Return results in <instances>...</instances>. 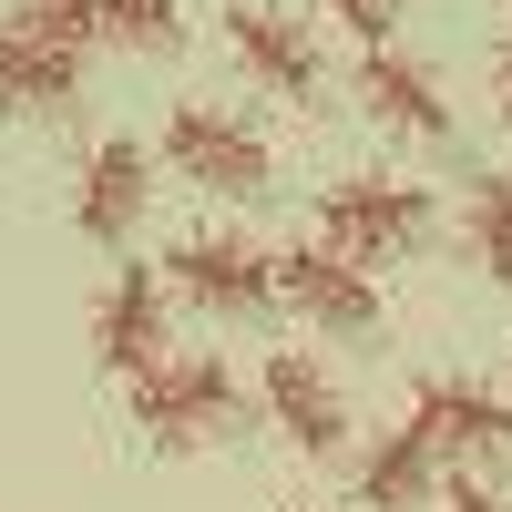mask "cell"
<instances>
[{
	"label": "cell",
	"instance_id": "10",
	"mask_svg": "<svg viewBox=\"0 0 512 512\" xmlns=\"http://www.w3.org/2000/svg\"><path fill=\"white\" fill-rule=\"evenodd\" d=\"M0 21H31L72 41V52H175L185 41V0H0Z\"/></svg>",
	"mask_w": 512,
	"mask_h": 512
},
{
	"label": "cell",
	"instance_id": "17",
	"mask_svg": "<svg viewBox=\"0 0 512 512\" xmlns=\"http://www.w3.org/2000/svg\"><path fill=\"white\" fill-rule=\"evenodd\" d=\"M441 512H512V492H502V482H472V472H451V482H441Z\"/></svg>",
	"mask_w": 512,
	"mask_h": 512
},
{
	"label": "cell",
	"instance_id": "7",
	"mask_svg": "<svg viewBox=\"0 0 512 512\" xmlns=\"http://www.w3.org/2000/svg\"><path fill=\"white\" fill-rule=\"evenodd\" d=\"M144 205H154V144L144 134H93L72 164V236L82 246H134Z\"/></svg>",
	"mask_w": 512,
	"mask_h": 512
},
{
	"label": "cell",
	"instance_id": "14",
	"mask_svg": "<svg viewBox=\"0 0 512 512\" xmlns=\"http://www.w3.org/2000/svg\"><path fill=\"white\" fill-rule=\"evenodd\" d=\"M451 246H461V267L512 287V164H482V175L451 185Z\"/></svg>",
	"mask_w": 512,
	"mask_h": 512
},
{
	"label": "cell",
	"instance_id": "2",
	"mask_svg": "<svg viewBox=\"0 0 512 512\" xmlns=\"http://www.w3.org/2000/svg\"><path fill=\"white\" fill-rule=\"evenodd\" d=\"M431 226H441V195H431V185L359 164V175H338V185L318 195V226H308V236H318V246H338L349 267H390V256L431 246Z\"/></svg>",
	"mask_w": 512,
	"mask_h": 512
},
{
	"label": "cell",
	"instance_id": "18",
	"mask_svg": "<svg viewBox=\"0 0 512 512\" xmlns=\"http://www.w3.org/2000/svg\"><path fill=\"white\" fill-rule=\"evenodd\" d=\"M502 123H512V31H502Z\"/></svg>",
	"mask_w": 512,
	"mask_h": 512
},
{
	"label": "cell",
	"instance_id": "8",
	"mask_svg": "<svg viewBox=\"0 0 512 512\" xmlns=\"http://www.w3.org/2000/svg\"><path fill=\"white\" fill-rule=\"evenodd\" d=\"M256 400H267L277 441H287L297 461H338V451H349V390L328 379L318 349H267V369H256Z\"/></svg>",
	"mask_w": 512,
	"mask_h": 512
},
{
	"label": "cell",
	"instance_id": "11",
	"mask_svg": "<svg viewBox=\"0 0 512 512\" xmlns=\"http://www.w3.org/2000/svg\"><path fill=\"white\" fill-rule=\"evenodd\" d=\"M349 93H359V113L379 123V134H400V144H451V82H441V62L400 52V41L359 52Z\"/></svg>",
	"mask_w": 512,
	"mask_h": 512
},
{
	"label": "cell",
	"instance_id": "12",
	"mask_svg": "<svg viewBox=\"0 0 512 512\" xmlns=\"http://www.w3.org/2000/svg\"><path fill=\"white\" fill-rule=\"evenodd\" d=\"M164 349H175V297H164V267H113L93 297V359L113 379H144Z\"/></svg>",
	"mask_w": 512,
	"mask_h": 512
},
{
	"label": "cell",
	"instance_id": "19",
	"mask_svg": "<svg viewBox=\"0 0 512 512\" xmlns=\"http://www.w3.org/2000/svg\"><path fill=\"white\" fill-rule=\"evenodd\" d=\"M267 512H318V502H267Z\"/></svg>",
	"mask_w": 512,
	"mask_h": 512
},
{
	"label": "cell",
	"instance_id": "13",
	"mask_svg": "<svg viewBox=\"0 0 512 512\" xmlns=\"http://www.w3.org/2000/svg\"><path fill=\"white\" fill-rule=\"evenodd\" d=\"M82 82H93V52H72V41L31 31V21H0V113H11V123L72 113Z\"/></svg>",
	"mask_w": 512,
	"mask_h": 512
},
{
	"label": "cell",
	"instance_id": "3",
	"mask_svg": "<svg viewBox=\"0 0 512 512\" xmlns=\"http://www.w3.org/2000/svg\"><path fill=\"white\" fill-rule=\"evenodd\" d=\"M400 431H420V451H431L441 472L492 482L502 461H512V400L492 390V379H472V369H420Z\"/></svg>",
	"mask_w": 512,
	"mask_h": 512
},
{
	"label": "cell",
	"instance_id": "9",
	"mask_svg": "<svg viewBox=\"0 0 512 512\" xmlns=\"http://www.w3.org/2000/svg\"><path fill=\"white\" fill-rule=\"evenodd\" d=\"M267 267H277V297H287L308 328H328V338H379V318H390V308H379V277H369V267H349V256L318 246V236L277 246Z\"/></svg>",
	"mask_w": 512,
	"mask_h": 512
},
{
	"label": "cell",
	"instance_id": "6",
	"mask_svg": "<svg viewBox=\"0 0 512 512\" xmlns=\"http://www.w3.org/2000/svg\"><path fill=\"white\" fill-rule=\"evenodd\" d=\"M226 52L236 72L256 82V93H277V103H318V82H328V52H318V21H297L287 0H226Z\"/></svg>",
	"mask_w": 512,
	"mask_h": 512
},
{
	"label": "cell",
	"instance_id": "5",
	"mask_svg": "<svg viewBox=\"0 0 512 512\" xmlns=\"http://www.w3.org/2000/svg\"><path fill=\"white\" fill-rule=\"evenodd\" d=\"M164 297H195L205 318H267L277 308V267L267 246L236 236V226H195L164 246Z\"/></svg>",
	"mask_w": 512,
	"mask_h": 512
},
{
	"label": "cell",
	"instance_id": "4",
	"mask_svg": "<svg viewBox=\"0 0 512 512\" xmlns=\"http://www.w3.org/2000/svg\"><path fill=\"white\" fill-rule=\"evenodd\" d=\"M164 164H175L195 195H216V205H256L277 185V144L256 134L236 103H205V93L164 113Z\"/></svg>",
	"mask_w": 512,
	"mask_h": 512
},
{
	"label": "cell",
	"instance_id": "15",
	"mask_svg": "<svg viewBox=\"0 0 512 512\" xmlns=\"http://www.w3.org/2000/svg\"><path fill=\"white\" fill-rule=\"evenodd\" d=\"M441 502V461L420 451V431H379L359 451V512H431Z\"/></svg>",
	"mask_w": 512,
	"mask_h": 512
},
{
	"label": "cell",
	"instance_id": "16",
	"mask_svg": "<svg viewBox=\"0 0 512 512\" xmlns=\"http://www.w3.org/2000/svg\"><path fill=\"white\" fill-rule=\"evenodd\" d=\"M318 11H328L338 31H359V41H369V52H379V41H390V31L410 21V0H318Z\"/></svg>",
	"mask_w": 512,
	"mask_h": 512
},
{
	"label": "cell",
	"instance_id": "1",
	"mask_svg": "<svg viewBox=\"0 0 512 512\" xmlns=\"http://www.w3.org/2000/svg\"><path fill=\"white\" fill-rule=\"evenodd\" d=\"M123 410H134L144 451H216L246 420V379L226 349H164L144 379H123Z\"/></svg>",
	"mask_w": 512,
	"mask_h": 512
}]
</instances>
